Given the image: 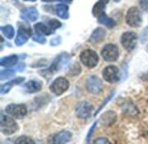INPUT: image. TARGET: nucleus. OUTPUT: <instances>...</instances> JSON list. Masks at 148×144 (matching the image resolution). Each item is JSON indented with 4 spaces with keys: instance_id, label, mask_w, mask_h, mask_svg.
I'll use <instances>...</instances> for the list:
<instances>
[{
    "instance_id": "72a5a7b5",
    "label": "nucleus",
    "mask_w": 148,
    "mask_h": 144,
    "mask_svg": "<svg viewBox=\"0 0 148 144\" xmlns=\"http://www.w3.org/2000/svg\"><path fill=\"white\" fill-rule=\"evenodd\" d=\"M95 143L108 144L109 143V142H108V139H106V138H98L97 140H95Z\"/></svg>"
},
{
    "instance_id": "0eeeda50",
    "label": "nucleus",
    "mask_w": 148,
    "mask_h": 144,
    "mask_svg": "<svg viewBox=\"0 0 148 144\" xmlns=\"http://www.w3.org/2000/svg\"><path fill=\"white\" fill-rule=\"evenodd\" d=\"M5 111L10 116L16 119H21L26 116L27 108L24 104H9L6 107Z\"/></svg>"
},
{
    "instance_id": "f8f14e48",
    "label": "nucleus",
    "mask_w": 148,
    "mask_h": 144,
    "mask_svg": "<svg viewBox=\"0 0 148 144\" xmlns=\"http://www.w3.org/2000/svg\"><path fill=\"white\" fill-rule=\"evenodd\" d=\"M31 36V30L29 26H26L24 24L19 26L17 36L15 40V43L16 46H22L23 45Z\"/></svg>"
},
{
    "instance_id": "f257e3e1",
    "label": "nucleus",
    "mask_w": 148,
    "mask_h": 144,
    "mask_svg": "<svg viewBox=\"0 0 148 144\" xmlns=\"http://www.w3.org/2000/svg\"><path fill=\"white\" fill-rule=\"evenodd\" d=\"M69 60H70L69 55L68 53H66V52H62V53L59 54L55 58V60L51 63L50 67L46 71L48 73H50V74H54V73L59 72L62 69H63L68 64Z\"/></svg>"
},
{
    "instance_id": "423d86ee",
    "label": "nucleus",
    "mask_w": 148,
    "mask_h": 144,
    "mask_svg": "<svg viewBox=\"0 0 148 144\" xmlns=\"http://www.w3.org/2000/svg\"><path fill=\"white\" fill-rule=\"evenodd\" d=\"M101 56L107 62H114L119 57V49L114 44H107L101 50Z\"/></svg>"
},
{
    "instance_id": "e433bc0d",
    "label": "nucleus",
    "mask_w": 148,
    "mask_h": 144,
    "mask_svg": "<svg viewBox=\"0 0 148 144\" xmlns=\"http://www.w3.org/2000/svg\"><path fill=\"white\" fill-rule=\"evenodd\" d=\"M42 2H47V3H48V2H53L54 0H42Z\"/></svg>"
},
{
    "instance_id": "4be33fe9",
    "label": "nucleus",
    "mask_w": 148,
    "mask_h": 144,
    "mask_svg": "<svg viewBox=\"0 0 148 144\" xmlns=\"http://www.w3.org/2000/svg\"><path fill=\"white\" fill-rule=\"evenodd\" d=\"M0 29H1L2 32L3 33V35L7 38H9V39L13 38V37L15 35V30H14V28L11 25L7 24V25H4V26H2Z\"/></svg>"
},
{
    "instance_id": "20e7f679",
    "label": "nucleus",
    "mask_w": 148,
    "mask_h": 144,
    "mask_svg": "<svg viewBox=\"0 0 148 144\" xmlns=\"http://www.w3.org/2000/svg\"><path fill=\"white\" fill-rule=\"evenodd\" d=\"M127 24L131 27H139L142 23V15L137 7H131L126 17Z\"/></svg>"
},
{
    "instance_id": "9d476101",
    "label": "nucleus",
    "mask_w": 148,
    "mask_h": 144,
    "mask_svg": "<svg viewBox=\"0 0 148 144\" xmlns=\"http://www.w3.org/2000/svg\"><path fill=\"white\" fill-rule=\"evenodd\" d=\"M103 78L111 83H116L120 80V70L116 66H108L103 70Z\"/></svg>"
},
{
    "instance_id": "2eb2a0df",
    "label": "nucleus",
    "mask_w": 148,
    "mask_h": 144,
    "mask_svg": "<svg viewBox=\"0 0 148 144\" xmlns=\"http://www.w3.org/2000/svg\"><path fill=\"white\" fill-rule=\"evenodd\" d=\"M23 81H24V77H17V78H15V79H13V80H11V81L3 84L1 86V90H0L1 94L3 95V94L8 93L11 90L12 87H14L15 85H17V84H19L21 83H23Z\"/></svg>"
},
{
    "instance_id": "58836bf2",
    "label": "nucleus",
    "mask_w": 148,
    "mask_h": 144,
    "mask_svg": "<svg viewBox=\"0 0 148 144\" xmlns=\"http://www.w3.org/2000/svg\"><path fill=\"white\" fill-rule=\"evenodd\" d=\"M147 53H148V45H147Z\"/></svg>"
},
{
    "instance_id": "7c9ffc66",
    "label": "nucleus",
    "mask_w": 148,
    "mask_h": 144,
    "mask_svg": "<svg viewBox=\"0 0 148 144\" xmlns=\"http://www.w3.org/2000/svg\"><path fill=\"white\" fill-rule=\"evenodd\" d=\"M140 4L143 10L148 12V0H140Z\"/></svg>"
},
{
    "instance_id": "5701e85b",
    "label": "nucleus",
    "mask_w": 148,
    "mask_h": 144,
    "mask_svg": "<svg viewBox=\"0 0 148 144\" xmlns=\"http://www.w3.org/2000/svg\"><path fill=\"white\" fill-rule=\"evenodd\" d=\"M105 3H101V2H97L95 6L93 7V15L95 17H99L100 15H101L102 13H104V10H105Z\"/></svg>"
},
{
    "instance_id": "7ed1b4c3",
    "label": "nucleus",
    "mask_w": 148,
    "mask_h": 144,
    "mask_svg": "<svg viewBox=\"0 0 148 144\" xmlns=\"http://www.w3.org/2000/svg\"><path fill=\"white\" fill-rule=\"evenodd\" d=\"M82 63L88 68H95L98 62H99V56L97 53L92 50H86L81 53L80 56Z\"/></svg>"
},
{
    "instance_id": "c9c22d12",
    "label": "nucleus",
    "mask_w": 148,
    "mask_h": 144,
    "mask_svg": "<svg viewBox=\"0 0 148 144\" xmlns=\"http://www.w3.org/2000/svg\"><path fill=\"white\" fill-rule=\"evenodd\" d=\"M99 1L106 4V3H108V1H109V0H99Z\"/></svg>"
},
{
    "instance_id": "9b49d317",
    "label": "nucleus",
    "mask_w": 148,
    "mask_h": 144,
    "mask_svg": "<svg viewBox=\"0 0 148 144\" xmlns=\"http://www.w3.org/2000/svg\"><path fill=\"white\" fill-rule=\"evenodd\" d=\"M76 115L79 118L88 119L91 116V113L93 111V106L86 101L80 102L75 108Z\"/></svg>"
},
{
    "instance_id": "c756f323",
    "label": "nucleus",
    "mask_w": 148,
    "mask_h": 144,
    "mask_svg": "<svg viewBox=\"0 0 148 144\" xmlns=\"http://www.w3.org/2000/svg\"><path fill=\"white\" fill-rule=\"evenodd\" d=\"M61 42H62L61 37H56L50 41V44H51V46H56V45H59L61 43Z\"/></svg>"
},
{
    "instance_id": "393cba45",
    "label": "nucleus",
    "mask_w": 148,
    "mask_h": 144,
    "mask_svg": "<svg viewBox=\"0 0 148 144\" xmlns=\"http://www.w3.org/2000/svg\"><path fill=\"white\" fill-rule=\"evenodd\" d=\"M15 76V72L12 70H3L0 72V79L2 81L9 78H12Z\"/></svg>"
},
{
    "instance_id": "a878e982",
    "label": "nucleus",
    "mask_w": 148,
    "mask_h": 144,
    "mask_svg": "<svg viewBox=\"0 0 148 144\" xmlns=\"http://www.w3.org/2000/svg\"><path fill=\"white\" fill-rule=\"evenodd\" d=\"M16 144H34L35 142L30 138V137H28V136H20L16 139V141L15 142Z\"/></svg>"
},
{
    "instance_id": "4c0bfd02",
    "label": "nucleus",
    "mask_w": 148,
    "mask_h": 144,
    "mask_svg": "<svg viewBox=\"0 0 148 144\" xmlns=\"http://www.w3.org/2000/svg\"><path fill=\"white\" fill-rule=\"evenodd\" d=\"M23 1H31V2H35L36 0H23Z\"/></svg>"
},
{
    "instance_id": "6ab92c4d",
    "label": "nucleus",
    "mask_w": 148,
    "mask_h": 144,
    "mask_svg": "<svg viewBox=\"0 0 148 144\" xmlns=\"http://www.w3.org/2000/svg\"><path fill=\"white\" fill-rule=\"evenodd\" d=\"M34 30H36V33L41 34V35H46V36H48V35H50L52 33L51 29L49 26L43 24L42 23H36L34 25Z\"/></svg>"
},
{
    "instance_id": "39448f33",
    "label": "nucleus",
    "mask_w": 148,
    "mask_h": 144,
    "mask_svg": "<svg viewBox=\"0 0 148 144\" xmlns=\"http://www.w3.org/2000/svg\"><path fill=\"white\" fill-rule=\"evenodd\" d=\"M121 44L122 46L128 51H132L137 44V41H138V36L136 33L132 32V31H128V32H125L122 37H121Z\"/></svg>"
},
{
    "instance_id": "4468645a",
    "label": "nucleus",
    "mask_w": 148,
    "mask_h": 144,
    "mask_svg": "<svg viewBox=\"0 0 148 144\" xmlns=\"http://www.w3.org/2000/svg\"><path fill=\"white\" fill-rule=\"evenodd\" d=\"M38 16H39L38 11L34 7L28 8V9L23 10V12H22V18H23L29 22H35L38 18Z\"/></svg>"
},
{
    "instance_id": "dca6fc26",
    "label": "nucleus",
    "mask_w": 148,
    "mask_h": 144,
    "mask_svg": "<svg viewBox=\"0 0 148 144\" xmlns=\"http://www.w3.org/2000/svg\"><path fill=\"white\" fill-rule=\"evenodd\" d=\"M71 133L69 131H62L58 134H56L54 136V143L62 144V143H67L70 141L71 139Z\"/></svg>"
},
{
    "instance_id": "2f4dec72",
    "label": "nucleus",
    "mask_w": 148,
    "mask_h": 144,
    "mask_svg": "<svg viewBox=\"0 0 148 144\" xmlns=\"http://www.w3.org/2000/svg\"><path fill=\"white\" fill-rule=\"evenodd\" d=\"M96 124H97V123H96V122H95V123H94V124L92 125L91 129H90V130H89V131H88V136H87V142H88V143L89 142V139L91 138V136H92V135H93V132H94V130H95V128Z\"/></svg>"
},
{
    "instance_id": "f03ea898",
    "label": "nucleus",
    "mask_w": 148,
    "mask_h": 144,
    "mask_svg": "<svg viewBox=\"0 0 148 144\" xmlns=\"http://www.w3.org/2000/svg\"><path fill=\"white\" fill-rule=\"evenodd\" d=\"M18 129L16 123L10 116L1 114L0 118V131L4 135H12Z\"/></svg>"
},
{
    "instance_id": "b1692460",
    "label": "nucleus",
    "mask_w": 148,
    "mask_h": 144,
    "mask_svg": "<svg viewBox=\"0 0 148 144\" xmlns=\"http://www.w3.org/2000/svg\"><path fill=\"white\" fill-rule=\"evenodd\" d=\"M115 119H116V115H115V113L113 112V111H108V112H107V113L104 114V115L102 116V117H101V120H102L103 124H104V123L106 124L107 122H108V125L111 124L112 123H114Z\"/></svg>"
},
{
    "instance_id": "6e6552de",
    "label": "nucleus",
    "mask_w": 148,
    "mask_h": 144,
    "mask_svg": "<svg viewBox=\"0 0 148 144\" xmlns=\"http://www.w3.org/2000/svg\"><path fill=\"white\" fill-rule=\"evenodd\" d=\"M69 81L66 78L60 76L52 83V84L50 85V90L56 96H60L63 94L69 89Z\"/></svg>"
},
{
    "instance_id": "f704fd0d",
    "label": "nucleus",
    "mask_w": 148,
    "mask_h": 144,
    "mask_svg": "<svg viewBox=\"0 0 148 144\" xmlns=\"http://www.w3.org/2000/svg\"><path fill=\"white\" fill-rule=\"evenodd\" d=\"M56 1H60L62 3H71L73 0H56Z\"/></svg>"
},
{
    "instance_id": "ea45409f",
    "label": "nucleus",
    "mask_w": 148,
    "mask_h": 144,
    "mask_svg": "<svg viewBox=\"0 0 148 144\" xmlns=\"http://www.w3.org/2000/svg\"><path fill=\"white\" fill-rule=\"evenodd\" d=\"M114 1H115V2H119L120 0H114Z\"/></svg>"
},
{
    "instance_id": "bb28decb",
    "label": "nucleus",
    "mask_w": 148,
    "mask_h": 144,
    "mask_svg": "<svg viewBox=\"0 0 148 144\" xmlns=\"http://www.w3.org/2000/svg\"><path fill=\"white\" fill-rule=\"evenodd\" d=\"M48 25L51 30H56L58 28H60L62 26V23H60V21L56 20V19H51L48 22Z\"/></svg>"
},
{
    "instance_id": "ddd939ff",
    "label": "nucleus",
    "mask_w": 148,
    "mask_h": 144,
    "mask_svg": "<svg viewBox=\"0 0 148 144\" xmlns=\"http://www.w3.org/2000/svg\"><path fill=\"white\" fill-rule=\"evenodd\" d=\"M105 37H106V31L102 28H97L92 33L89 38V42L93 44L100 43L105 39Z\"/></svg>"
},
{
    "instance_id": "aec40b11",
    "label": "nucleus",
    "mask_w": 148,
    "mask_h": 144,
    "mask_svg": "<svg viewBox=\"0 0 148 144\" xmlns=\"http://www.w3.org/2000/svg\"><path fill=\"white\" fill-rule=\"evenodd\" d=\"M26 89L29 93H36L42 90V84L37 81L31 80L26 83Z\"/></svg>"
},
{
    "instance_id": "f3484780",
    "label": "nucleus",
    "mask_w": 148,
    "mask_h": 144,
    "mask_svg": "<svg viewBox=\"0 0 148 144\" xmlns=\"http://www.w3.org/2000/svg\"><path fill=\"white\" fill-rule=\"evenodd\" d=\"M56 14L59 17L62 19H68L69 17V7L68 5L64 3H59L56 7Z\"/></svg>"
},
{
    "instance_id": "cd10ccee",
    "label": "nucleus",
    "mask_w": 148,
    "mask_h": 144,
    "mask_svg": "<svg viewBox=\"0 0 148 144\" xmlns=\"http://www.w3.org/2000/svg\"><path fill=\"white\" fill-rule=\"evenodd\" d=\"M32 39H33V41H35L36 43H42V44H44L46 43V41H47L46 38L43 37V35H41V34H38V33L33 35Z\"/></svg>"
},
{
    "instance_id": "c85d7f7f",
    "label": "nucleus",
    "mask_w": 148,
    "mask_h": 144,
    "mask_svg": "<svg viewBox=\"0 0 148 144\" xmlns=\"http://www.w3.org/2000/svg\"><path fill=\"white\" fill-rule=\"evenodd\" d=\"M140 42H141L142 43H146V42L147 41L148 26L147 27V28H145V29L143 30V31L141 32V34H140Z\"/></svg>"
},
{
    "instance_id": "473e14b6",
    "label": "nucleus",
    "mask_w": 148,
    "mask_h": 144,
    "mask_svg": "<svg viewBox=\"0 0 148 144\" xmlns=\"http://www.w3.org/2000/svg\"><path fill=\"white\" fill-rule=\"evenodd\" d=\"M114 93L113 92V93H112V94H111V95H110V96H108V98L106 99V101H105V103H103L101 104V107L99 108V110H97V112H96V114H95V116H96V115H97V113H98V112H99V111H100V110H101V109H102V108H103V107H104V106L106 105V103H108V101H109V100H110V99H111V98L113 97V96H114Z\"/></svg>"
},
{
    "instance_id": "412c9836",
    "label": "nucleus",
    "mask_w": 148,
    "mask_h": 144,
    "mask_svg": "<svg viewBox=\"0 0 148 144\" xmlns=\"http://www.w3.org/2000/svg\"><path fill=\"white\" fill-rule=\"evenodd\" d=\"M98 21H99L100 23H102V24L106 25L108 28H113L115 25L114 20H113L112 18L108 17L105 13H102L101 15H100L98 17Z\"/></svg>"
},
{
    "instance_id": "a211bd4d",
    "label": "nucleus",
    "mask_w": 148,
    "mask_h": 144,
    "mask_svg": "<svg viewBox=\"0 0 148 144\" xmlns=\"http://www.w3.org/2000/svg\"><path fill=\"white\" fill-rule=\"evenodd\" d=\"M18 61V57L16 55H11L9 56H5L1 59L0 64L3 67H11L16 64Z\"/></svg>"
},
{
    "instance_id": "1a4fd4ad",
    "label": "nucleus",
    "mask_w": 148,
    "mask_h": 144,
    "mask_svg": "<svg viewBox=\"0 0 148 144\" xmlns=\"http://www.w3.org/2000/svg\"><path fill=\"white\" fill-rule=\"evenodd\" d=\"M87 90L92 94H99L103 90L102 81L96 76H91L88 78L86 83Z\"/></svg>"
}]
</instances>
